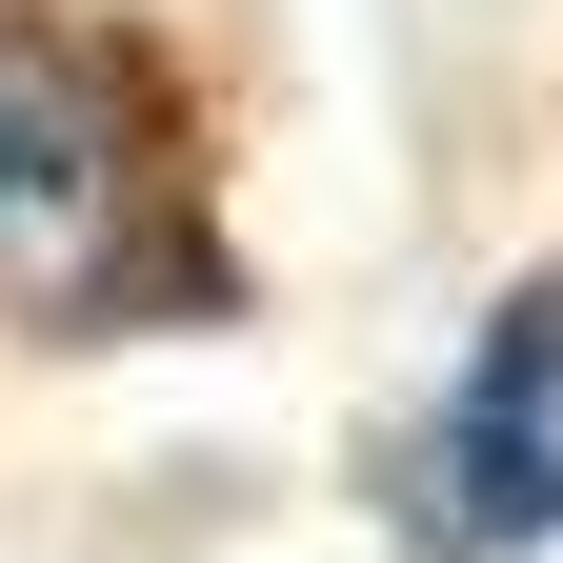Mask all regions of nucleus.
I'll use <instances>...</instances> for the list:
<instances>
[{
  "instance_id": "1",
  "label": "nucleus",
  "mask_w": 563,
  "mask_h": 563,
  "mask_svg": "<svg viewBox=\"0 0 563 563\" xmlns=\"http://www.w3.org/2000/svg\"><path fill=\"white\" fill-rule=\"evenodd\" d=\"M0 282L41 322H101L141 282H181L162 242V141L101 41H60L41 0H0Z\"/></svg>"
},
{
  "instance_id": "2",
  "label": "nucleus",
  "mask_w": 563,
  "mask_h": 563,
  "mask_svg": "<svg viewBox=\"0 0 563 563\" xmlns=\"http://www.w3.org/2000/svg\"><path fill=\"white\" fill-rule=\"evenodd\" d=\"M463 543H543L563 523V282H523L504 322H483V363L443 402V483H422Z\"/></svg>"
}]
</instances>
